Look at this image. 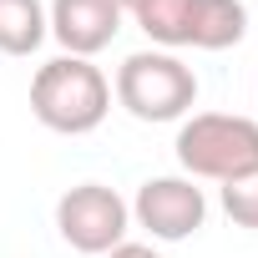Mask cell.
Wrapping results in <instances>:
<instances>
[{"label": "cell", "instance_id": "5b68a950", "mask_svg": "<svg viewBox=\"0 0 258 258\" xmlns=\"http://www.w3.org/2000/svg\"><path fill=\"white\" fill-rule=\"evenodd\" d=\"M126 228H132V203L106 182H76L56 203V233L76 253L106 258L116 243H126Z\"/></svg>", "mask_w": 258, "mask_h": 258}, {"label": "cell", "instance_id": "8fae6325", "mask_svg": "<svg viewBox=\"0 0 258 258\" xmlns=\"http://www.w3.org/2000/svg\"><path fill=\"white\" fill-rule=\"evenodd\" d=\"M116 6H121V16H132V11L142 6V0H116Z\"/></svg>", "mask_w": 258, "mask_h": 258}, {"label": "cell", "instance_id": "6da1fadb", "mask_svg": "<svg viewBox=\"0 0 258 258\" xmlns=\"http://www.w3.org/2000/svg\"><path fill=\"white\" fill-rule=\"evenodd\" d=\"M31 111L61 137H86L111 111V81L86 56H56L31 76Z\"/></svg>", "mask_w": 258, "mask_h": 258}, {"label": "cell", "instance_id": "7a4b0ae2", "mask_svg": "<svg viewBox=\"0 0 258 258\" xmlns=\"http://www.w3.org/2000/svg\"><path fill=\"white\" fill-rule=\"evenodd\" d=\"M182 172L198 182H233L258 172V121L238 111H192L172 142Z\"/></svg>", "mask_w": 258, "mask_h": 258}, {"label": "cell", "instance_id": "8992f818", "mask_svg": "<svg viewBox=\"0 0 258 258\" xmlns=\"http://www.w3.org/2000/svg\"><path fill=\"white\" fill-rule=\"evenodd\" d=\"M132 223L157 243H182L208 223V198L192 177H147L132 198Z\"/></svg>", "mask_w": 258, "mask_h": 258}, {"label": "cell", "instance_id": "3957f363", "mask_svg": "<svg viewBox=\"0 0 258 258\" xmlns=\"http://www.w3.org/2000/svg\"><path fill=\"white\" fill-rule=\"evenodd\" d=\"M147 41L177 51H228L248 36V6L243 0H142L132 11Z\"/></svg>", "mask_w": 258, "mask_h": 258}, {"label": "cell", "instance_id": "ba28073f", "mask_svg": "<svg viewBox=\"0 0 258 258\" xmlns=\"http://www.w3.org/2000/svg\"><path fill=\"white\" fill-rule=\"evenodd\" d=\"M51 36L41 0H0V56H31Z\"/></svg>", "mask_w": 258, "mask_h": 258}, {"label": "cell", "instance_id": "9c48e42d", "mask_svg": "<svg viewBox=\"0 0 258 258\" xmlns=\"http://www.w3.org/2000/svg\"><path fill=\"white\" fill-rule=\"evenodd\" d=\"M223 213H228L238 228H253V233H258V172L223 182Z\"/></svg>", "mask_w": 258, "mask_h": 258}, {"label": "cell", "instance_id": "277c9868", "mask_svg": "<svg viewBox=\"0 0 258 258\" xmlns=\"http://www.w3.org/2000/svg\"><path fill=\"white\" fill-rule=\"evenodd\" d=\"M116 101L137 121H182L198 101V71L172 51H132L116 66Z\"/></svg>", "mask_w": 258, "mask_h": 258}, {"label": "cell", "instance_id": "52a82bcc", "mask_svg": "<svg viewBox=\"0 0 258 258\" xmlns=\"http://www.w3.org/2000/svg\"><path fill=\"white\" fill-rule=\"evenodd\" d=\"M46 26L51 36L66 46V56H96L116 41L121 31V6L116 0H51L46 11Z\"/></svg>", "mask_w": 258, "mask_h": 258}, {"label": "cell", "instance_id": "30bf717a", "mask_svg": "<svg viewBox=\"0 0 258 258\" xmlns=\"http://www.w3.org/2000/svg\"><path fill=\"white\" fill-rule=\"evenodd\" d=\"M106 258H162V253H157L152 243H116Z\"/></svg>", "mask_w": 258, "mask_h": 258}]
</instances>
